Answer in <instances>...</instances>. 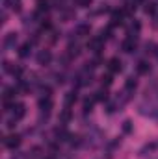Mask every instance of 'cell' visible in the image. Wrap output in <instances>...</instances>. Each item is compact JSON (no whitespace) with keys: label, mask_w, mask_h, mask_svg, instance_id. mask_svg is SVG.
<instances>
[{"label":"cell","mask_w":158,"mask_h":159,"mask_svg":"<svg viewBox=\"0 0 158 159\" xmlns=\"http://www.w3.org/2000/svg\"><path fill=\"white\" fill-rule=\"evenodd\" d=\"M156 56H158V50H156Z\"/></svg>","instance_id":"4dcf8cb0"},{"label":"cell","mask_w":158,"mask_h":159,"mask_svg":"<svg viewBox=\"0 0 158 159\" xmlns=\"http://www.w3.org/2000/svg\"><path fill=\"white\" fill-rule=\"evenodd\" d=\"M93 104H95V98L91 96V98H87L86 102H84V113H89L91 111V107H93Z\"/></svg>","instance_id":"44dd1931"},{"label":"cell","mask_w":158,"mask_h":159,"mask_svg":"<svg viewBox=\"0 0 158 159\" xmlns=\"http://www.w3.org/2000/svg\"><path fill=\"white\" fill-rule=\"evenodd\" d=\"M136 46H138V39H130V37H126V39L121 43V50L126 52V54H132V52L136 50Z\"/></svg>","instance_id":"52a82bcc"},{"label":"cell","mask_w":158,"mask_h":159,"mask_svg":"<svg viewBox=\"0 0 158 159\" xmlns=\"http://www.w3.org/2000/svg\"><path fill=\"white\" fill-rule=\"evenodd\" d=\"M89 24H78L77 26V30H75V34L78 35V37H86V35H89Z\"/></svg>","instance_id":"9a60e30c"},{"label":"cell","mask_w":158,"mask_h":159,"mask_svg":"<svg viewBox=\"0 0 158 159\" xmlns=\"http://www.w3.org/2000/svg\"><path fill=\"white\" fill-rule=\"evenodd\" d=\"M80 54V48H78V44H69V56H78Z\"/></svg>","instance_id":"cb8c5ba5"},{"label":"cell","mask_w":158,"mask_h":159,"mask_svg":"<svg viewBox=\"0 0 158 159\" xmlns=\"http://www.w3.org/2000/svg\"><path fill=\"white\" fill-rule=\"evenodd\" d=\"M93 98H95V102H106V100H108V91H106V87H104V89H99V91L93 94Z\"/></svg>","instance_id":"4fadbf2b"},{"label":"cell","mask_w":158,"mask_h":159,"mask_svg":"<svg viewBox=\"0 0 158 159\" xmlns=\"http://www.w3.org/2000/svg\"><path fill=\"white\" fill-rule=\"evenodd\" d=\"M45 159H56V157H45Z\"/></svg>","instance_id":"f546056e"},{"label":"cell","mask_w":158,"mask_h":159,"mask_svg":"<svg viewBox=\"0 0 158 159\" xmlns=\"http://www.w3.org/2000/svg\"><path fill=\"white\" fill-rule=\"evenodd\" d=\"M6 4H7V7L9 9H13V11H21V0H6Z\"/></svg>","instance_id":"d6986e66"},{"label":"cell","mask_w":158,"mask_h":159,"mask_svg":"<svg viewBox=\"0 0 158 159\" xmlns=\"http://www.w3.org/2000/svg\"><path fill=\"white\" fill-rule=\"evenodd\" d=\"M112 81H114V80H112V74H106V76H102V85H104V87L112 85Z\"/></svg>","instance_id":"484cf974"},{"label":"cell","mask_w":158,"mask_h":159,"mask_svg":"<svg viewBox=\"0 0 158 159\" xmlns=\"http://www.w3.org/2000/svg\"><path fill=\"white\" fill-rule=\"evenodd\" d=\"M77 80H78L77 85H78V87H84V85H89V83L93 81V74L89 72V69H84L78 76H77Z\"/></svg>","instance_id":"3957f363"},{"label":"cell","mask_w":158,"mask_h":159,"mask_svg":"<svg viewBox=\"0 0 158 159\" xmlns=\"http://www.w3.org/2000/svg\"><path fill=\"white\" fill-rule=\"evenodd\" d=\"M123 131L125 133H132V122L130 120H125L123 122Z\"/></svg>","instance_id":"603a6c76"},{"label":"cell","mask_w":158,"mask_h":159,"mask_svg":"<svg viewBox=\"0 0 158 159\" xmlns=\"http://www.w3.org/2000/svg\"><path fill=\"white\" fill-rule=\"evenodd\" d=\"M30 52H32V43L28 41V43H24V44L19 48V57H22V59H24V57H28V56H30Z\"/></svg>","instance_id":"7c38bea8"},{"label":"cell","mask_w":158,"mask_h":159,"mask_svg":"<svg viewBox=\"0 0 158 159\" xmlns=\"http://www.w3.org/2000/svg\"><path fill=\"white\" fill-rule=\"evenodd\" d=\"M4 146H6V148H9V150H15V148H19V146H21V135L13 133V135L6 137V139H4Z\"/></svg>","instance_id":"277c9868"},{"label":"cell","mask_w":158,"mask_h":159,"mask_svg":"<svg viewBox=\"0 0 158 159\" xmlns=\"http://www.w3.org/2000/svg\"><path fill=\"white\" fill-rule=\"evenodd\" d=\"M75 102H77V91H71V93H67V94H65V98H63V104H65V107H71Z\"/></svg>","instance_id":"5bb4252c"},{"label":"cell","mask_w":158,"mask_h":159,"mask_svg":"<svg viewBox=\"0 0 158 159\" xmlns=\"http://www.w3.org/2000/svg\"><path fill=\"white\" fill-rule=\"evenodd\" d=\"M11 115H13L15 120H21L26 115V106H24V104H13V106H11Z\"/></svg>","instance_id":"8992f818"},{"label":"cell","mask_w":158,"mask_h":159,"mask_svg":"<svg viewBox=\"0 0 158 159\" xmlns=\"http://www.w3.org/2000/svg\"><path fill=\"white\" fill-rule=\"evenodd\" d=\"M104 48V39L102 37H91V39L87 41V50L89 52H93V54H101V50Z\"/></svg>","instance_id":"7a4b0ae2"},{"label":"cell","mask_w":158,"mask_h":159,"mask_svg":"<svg viewBox=\"0 0 158 159\" xmlns=\"http://www.w3.org/2000/svg\"><path fill=\"white\" fill-rule=\"evenodd\" d=\"M156 148H158V143H151V144H145V146L141 148L140 156H145V152H153V150H156Z\"/></svg>","instance_id":"ffe728a7"},{"label":"cell","mask_w":158,"mask_h":159,"mask_svg":"<svg viewBox=\"0 0 158 159\" xmlns=\"http://www.w3.org/2000/svg\"><path fill=\"white\" fill-rule=\"evenodd\" d=\"M125 9H116V11H112V22H110V26L114 28V26H121L123 24V17H125Z\"/></svg>","instance_id":"9c48e42d"},{"label":"cell","mask_w":158,"mask_h":159,"mask_svg":"<svg viewBox=\"0 0 158 159\" xmlns=\"http://www.w3.org/2000/svg\"><path fill=\"white\" fill-rule=\"evenodd\" d=\"M48 9V2L47 0H37V11L43 13V11H47Z\"/></svg>","instance_id":"7402d4cb"},{"label":"cell","mask_w":158,"mask_h":159,"mask_svg":"<svg viewBox=\"0 0 158 159\" xmlns=\"http://www.w3.org/2000/svg\"><path fill=\"white\" fill-rule=\"evenodd\" d=\"M153 19H155V22H153V24H155V26L158 28V11L155 13V15H153Z\"/></svg>","instance_id":"83f0119b"},{"label":"cell","mask_w":158,"mask_h":159,"mask_svg":"<svg viewBox=\"0 0 158 159\" xmlns=\"http://www.w3.org/2000/svg\"><path fill=\"white\" fill-rule=\"evenodd\" d=\"M143 11L147 13V15H155L158 11V6L155 2H145V7H143Z\"/></svg>","instance_id":"e0dca14e"},{"label":"cell","mask_w":158,"mask_h":159,"mask_svg":"<svg viewBox=\"0 0 158 159\" xmlns=\"http://www.w3.org/2000/svg\"><path fill=\"white\" fill-rule=\"evenodd\" d=\"M136 87H138V81H136V78H126V81H125V93H134L136 91Z\"/></svg>","instance_id":"8fae6325"},{"label":"cell","mask_w":158,"mask_h":159,"mask_svg":"<svg viewBox=\"0 0 158 159\" xmlns=\"http://www.w3.org/2000/svg\"><path fill=\"white\" fill-rule=\"evenodd\" d=\"M75 4L80 7H89L91 6V0H75Z\"/></svg>","instance_id":"d4e9b609"},{"label":"cell","mask_w":158,"mask_h":159,"mask_svg":"<svg viewBox=\"0 0 158 159\" xmlns=\"http://www.w3.org/2000/svg\"><path fill=\"white\" fill-rule=\"evenodd\" d=\"M15 43H17V34H15V32H9V34L4 35L2 46H4V50H11V48L15 46Z\"/></svg>","instance_id":"5b68a950"},{"label":"cell","mask_w":158,"mask_h":159,"mask_svg":"<svg viewBox=\"0 0 158 159\" xmlns=\"http://www.w3.org/2000/svg\"><path fill=\"white\" fill-rule=\"evenodd\" d=\"M36 59H37V65H43L45 67V65H48L52 61V54H50V50L45 48V50H39V54H37Z\"/></svg>","instance_id":"ba28073f"},{"label":"cell","mask_w":158,"mask_h":159,"mask_svg":"<svg viewBox=\"0 0 158 159\" xmlns=\"http://www.w3.org/2000/svg\"><path fill=\"white\" fill-rule=\"evenodd\" d=\"M69 120H71V109H69V107H65V109L60 113V122H62V124H67Z\"/></svg>","instance_id":"ac0fdd59"},{"label":"cell","mask_w":158,"mask_h":159,"mask_svg":"<svg viewBox=\"0 0 158 159\" xmlns=\"http://www.w3.org/2000/svg\"><path fill=\"white\" fill-rule=\"evenodd\" d=\"M52 107H54V102H52L50 94L47 93V94H45V96L39 100V111H41V115L48 117V115H50V111H52Z\"/></svg>","instance_id":"6da1fadb"},{"label":"cell","mask_w":158,"mask_h":159,"mask_svg":"<svg viewBox=\"0 0 158 159\" xmlns=\"http://www.w3.org/2000/svg\"><path fill=\"white\" fill-rule=\"evenodd\" d=\"M136 69H138V74H149L151 72V65L147 61H140Z\"/></svg>","instance_id":"2e32d148"},{"label":"cell","mask_w":158,"mask_h":159,"mask_svg":"<svg viewBox=\"0 0 158 159\" xmlns=\"http://www.w3.org/2000/svg\"><path fill=\"white\" fill-rule=\"evenodd\" d=\"M39 152H41L39 146H34V148H32V154H30V152H28V154H30V157L32 159H37L39 157Z\"/></svg>","instance_id":"4316f807"},{"label":"cell","mask_w":158,"mask_h":159,"mask_svg":"<svg viewBox=\"0 0 158 159\" xmlns=\"http://www.w3.org/2000/svg\"><path fill=\"white\" fill-rule=\"evenodd\" d=\"M11 159H26V157H24V156H21V154H15Z\"/></svg>","instance_id":"f1b7e54d"},{"label":"cell","mask_w":158,"mask_h":159,"mask_svg":"<svg viewBox=\"0 0 158 159\" xmlns=\"http://www.w3.org/2000/svg\"><path fill=\"white\" fill-rule=\"evenodd\" d=\"M108 69H110L112 74L121 72V70H123V63H121V59H119V57H112V59L108 61Z\"/></svg>","instance_id":"30bf717a"}]
</instances>
